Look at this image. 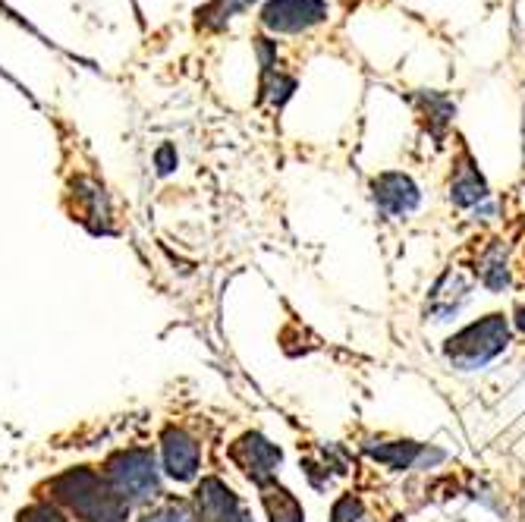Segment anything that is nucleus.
Segmentation results:
<instances>
[{"label": "nucleus", "mask_w": 525, "mask_h": 522, "mask_svg": "<svg viewBox=\"0 0 525 522\" xmlns=\"http://www.w3.org/2000/svg\"><path fill=\"white\" fill-rule=\"evenodd\" d=\"M510 343H513L510 318L503 312H488L469 321L456 334H450L441 346V353L456 372H481V368H488L507 353Z\"/></svg>", "instance_id": "f257e3e1"}, {"label": "nucleus", "mask_w": 525, "mask_h": 522, "mask_svg": "<svg viewBox=\"0 0 525 522\" xmlns=\"http://www.w3.org/2000/svg\"><path fill=\"white\" fill-rule=\"evenodd\" d=\"M365 456H371L375 463L387 466L390 472H428L437 469L447 460V450L434 444H419V441H365L362 444Z\"/></svg>", "instance_id": "f03ea898"}, {"label": "nucleus", "mask_w": 525, "mask_h": 522, "mask_svg": "<svg viewBox=\"0 0 525 522\" xmlns=\"http://www.w3.org/2000/svg\"><path fill=\"white\" fill-rule=\"evenodd\" d=\"M472 290H475L472 274H466L459 265L444 268V274L434 280V287L425 296V321H431V324L456 321L459 312L469 306Z\"/></svg>", "instance_id": "7ed1b4c3"}, {"label": "nucleus", "mask_w": 525, "mask_h": 522, "mask_svg": "<svg viewBox=\"0 0 525 522\" xmlns=\"http://www.w3.org/2000/svg\"><path fill=\"white\" fill-rule=\"evenodd\" d=\"M327 0H268L261 7V26L268 32H309L321 23H327Z\"/></svg>", "instance_id": "20e7f679"}, {"label": "nucleus", "mask_w": 525, "mask_h": 522, "mask_svg": "<svg viewBox=\"0 0 525 522\" xmlns=\"http://www.w3.org/2000/svg\"><path fill=\"white\" fill-rule=\"evenodd\" d=\"M371 199H375V208L387 217V221H397V217H409L412 211H419L422 189L409 173L384 170L371 180Z\"/></svg>", "instance_id": "39448f33"}, {"label": "nucleus", "mask_w": 525, "mask_h": 522, "mask_svg": "<svg viewBox=\"0 0 525 522\" xmlns=\"http://www.w3.org/2000/svg\"><path fill=\"white\" fill-rule=\"evenodd\" d=\"M111 482L117 488V494H129V497H148L158 494V472H155V460L142 450H129L120 453L111 463Z\"/></svg>", "instance_id": "423d86ee"}, {"label": "nucleus", "mask_w": 525, "mask_h": 522, "mask_svg": "<svg viewBox=\"0 0 525 522\" xmlns=\"http://www.w3.org/2000/svg\"><path fill=\"white\" fill-rule=\"evenodd\" d=\"M233 460L243 466V472L252 478L258 488H268L274 482L283 453H280L277 444H271L268 438H261V434H246V438L233 447Z\"/></svg>", "instance_id": "0eeeda50"}, {"label": "nucleus", "mask_w": 525, "mask_h": 522, "mask_svg": "<svg viewBox=\"0 0 525 522\" xmlns=\"http://www.w3.org/2000/svg\"><path fill=\"white\" fill-rule=\"evenodd\" d=\"M450 205L459 211H475L485 202H491V186L485 180V173L478 170L469 151H463L453 161V177H450Z\"/></svg>", "instance_id": "6e6552de"}, {"label": "nucleus", "mask_w": 525, "mask_h": 522, "mask_svg": "<svg viewBox=\"0 0 525 522\" xmlns=\"http://www.w3.org/2000/svg\"><path fill=\"white\" fill-rule=\"evenodd\" d=\"M475 284H481L488 293H503L513 284V268H510V246L503 239H488L475 252V268H472Z\"/></svg>", "instance_id": "1a4fd4ad"}, {"label": "nucleus", "mask_w": 525, "mask_h": 522, "mask_svg": "<svg viewBox=\"0 0 525 522\" xmlns=\"http://www.w3.org/2000/svg\"><path fill=\"white\" fill-rule=\"evenodd\" d=\"M412 104L419 107V114L428 126V133L434 139V145H444L450 126L456 120V101L444 92H415Z\"/></svg>", "instance_id": "9d476101"}, {"label": "nucleus", "mask_w": 525, "mask_h": 522, "mask_svg": "<svg viewBox=\"0 0 525 522\" xmlns=\"http://www.w3.org/2000/svg\"><path fill=\"white\" fill-rule=\"evenodd\" d=\"M164 466L173 478H180V482H186V478L195 475V469H199V444H195L192 438H186L183 431H167L164 438Z\"/></svg>", "instance_id": "9b49d317"}, {"label": "nucleus", "mask_w": 525, "mask_h": 522, "mask_svg": "<svg viewBox=\"0 0 525 522\" xmlns=\"http://www.w3.org/2000/svg\"><path fill=\"white\" fill-rule=\"evenodd\" d=\"M265 491V510L271 522H305V510L296 500V494H290L287 488H280L277 482H271Z\"/></svg>", "instance_id": "f8f14e48"}, {"label": "nucleus", "mask_w": 525, "mask_h": 522, "mask_svg": "<svg viewBox=\"0 0 525 522\" xmlns=\"http://www.w3.org/2000/svg\"><path fill=\"white\" fill-rule=\"evenodd\" d=\"M252 0H211L208 7L199 10V26L202 29H224L236 13H243Z\"/></svg>", "instance_id": "ddd939ff"}, {"label": "nucleus", "mask_w": 525, "mask_h": 522, "mask_svg": "<svg viewBox=\"0 0 525 522\" xmlns=\"http://www.w3.org/2000/svg\"><path fill=\"white\" fill-rule=\"evenodd\" d=\"M331 522H378V519L368 513L359 494H343L337 497V504L331 510Z\"/></svg>", "instance_id": "4468645a"}, {"label": "nucleus", "mask_w": 525, "mask_h": 522, "mask_svg": "<svg viewBox=\"0 0 525 522\" xmlns=\"http://www.w3.org/2000/svg\"><path fill=\"white\" fill-rule=\"evenodd\" d=\"M265 92L271 95V101L280 107V104H287V98L296 92V79H290V76H274V73H268V85H265Z\"/></svg>", "instance_id": "2eb2a0df"}, {"label": "nucleus", "mask_w": 525, "mask_h": 522, "mask_svg": "<svg viewBox=\"0 0 525 522\" xmlns=\"http://www.w3.org/2000/svg\"><path fill=\"white\" fill-rule=\"evenodd\" d=\"M469 497L472 500H478V504H485L488 510H494V513H507V504H503V494H497L491 485H485V482H478V485H472V491H469Z\"/></svg>", "instance_id": "dca6fc26"}, {"label": "nucleus", "mask_w": 525, "mask_h": 522, "mask_svg": "<svg viewBox=\"0 0 525 522\" xmlns=\"http://www.w3.org/2000/svg\"><path fill=\"white\" fill-rule=\"evenodd\" d=\"M142 522H189V519L183 516V510L177 504H167V507H161L155 513H148Z\"/></svg>", "instance_id": "f3484780"}, {"label": "nucleus", "mask_w": 525, "mask_h": 522, "mask_svg": "<svg viewBox=\"0 0 525 522\" xmlns=\"http://www.w3.org/2000/svg\"><path fill=\"white\" fill-rule=\"evenodd\" d=\"M19 522H67V519L57 516V513L48 510V507H35V510H29V513L19 516Z\"/></svg>", "instance_id": "a211bd4d"}, {"label": "nucleus", "mask_w": 525, "mask_h": 522, "mask_svg": "<svg viewBox=\"0 0 525 522\" xmlns=\"http://www.w3.org/2000/svg\"><path fill=\"white\" fill-rule=\"evenodd\" d=\"M173 158H177V155H173V148L164 145V148L158 151V170H161V173H170V170H173Z\"/></svg>", "instance_id": "6ab92c4d"}, {"label": "nucleus", "mask_w": 525, "mask_h": 522, "mask_svg": "<svg viewBox=\"0 0 525 522\" xmlns=\"http://www.w3.org/2000/svg\"><path fill=\"white\" fill-rule=\"evenodd\" d=\"M513 328L525 337V302H516V309H513Z\"/></svg>", "instance_id": "aec40b11"}]
</instances>
